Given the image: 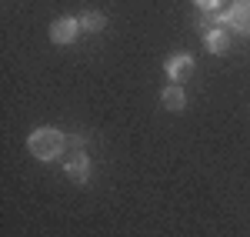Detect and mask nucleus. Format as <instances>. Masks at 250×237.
I'll use <instances>...</instances> for the list:
<instances>
[{"label": "nucleus", "instance_id": "obj_1", "mask_svg": "<svg viewBox=\"0 0 250 237\" xmlns=\"http://www.w3.org/2000/svg\"><path fill=\"white\" fill-rule=\"evenodd\" d=\"M67 144H70V137L63 130H57V127H37L27 137V151H30V157L47 164V160H57L67 151Z\"/></svg>", "mask_w": 250, "mask_h": 237}, {"label": "nucleus", "instance_id": "obj_2", "mask_svg": "<svg viewBox=\"0 0 250 237\" xmlns=\"http://www.w3.org/2000/svg\"><path fill=\"white\" fill-rule=\"evenodd\" d=\"M220 20H224V27H230L237 34L250 37V0H233L230 7L220 14Z\"/></svg>", "mask_w": 250, "mask_h": 237}, {"label": "nucleus", "instance_id": "obj_3", "mask_svg": "<svg viewBox=\"0 0 250 237\" xmlns=\"http://www.w3.org/2000/svg\"><path fill=\"white\" fill-rule=\"evenodd\" d=\"M63 174L74 180V184H87V180H90V157H87L83 147H77L70 157L63 160Z\"/></svg>", "mask_w": 250, "mask_h": 237}, {"label": "nucleus", "instance_id": "obj_4", "mask_svg": "<svg viewBox=\"0 0 250 237\" xmlns=\"http://www.w3.org/2000/svg\"><path fill=\"white\" fill-rule=\"evenodd\" d=\"M80 34V20L77 17H57L50 23V40L60 43V47H67V43H74Z\"/></svg>", "mask_w": 250, "mask_h": 237}, {"label": "nucleus", "instance_id": "obj_5", "mask_svg": "<svg viewBox=\"0 0 250 237\" xmlns=\"http://www.w3.org/2000/svg\"><path fill=\"white\" fill-rule=\"evenodd\" d=\"M164 70H167V77H170L173 84H184V80H190V74H193V57L190 54H173V57L164 64Z\"/></svg>", "mask_w": 250, "mask_h": 237}, {"label": "nucleus", "instance_id": "obj_6", "mask_svg": "<svg viewBox=\"0 0 250 237\" xmlns=\"http://www.w3.org/2000/svg\"><path fill=\"white\" fill-rule=\"evenodd\" d=\"M204 47H207V54H227L230 50V27H213L210 34H204Z\"/></svg>", "mask_w": 250, "mask_h": 237}, {"label": "nucleus", "instance_id": "obj_7", "mask_svg": "<svg viewBox=\"0 0 250 237\" xmlns=\"http://www.w3.org/2000/svg\"><path fill=\"white\" fill-rule=\"evenodd\" d=\"M160 104H164V110H170V114H180V110L187 107V94H184V87H180V84H170V87H164V94H160Z\"/></svg>", "mask_w": 250, "mask_h": 237}, {"label": "nucleus", "instance_id": "obj_8", "mask_svg": "<svg viewBox=\"0 0 250 237\" xmlns=\"http://www.w3.org/2000/svg\"><path fill=\"white\" fill-rule=\"evenodd\" d=\"M77 20H80V30H87V34H100V30L107 27V17H104L100 10H83Z\"/></svg>", "mask_w": 250, "mask_h": 237}, {"label": "nucleus", "instance_id": "obj_9", "mask_svg": "<svg viewBox=\"0 0 250 237\" xmlns=\"http://www.w3.org/2000/svg\"><path fill=\"white\" fill-rule=\"evenodd\" d=\"M220 23H224L220 14H204V17L197 20V30H200V34H210L213 27H220Z\"/></svg>", "mask_w": 250, "mask_h": 237}, {"label": "nucleus", "instance_id": "obj_10", "mask_svg": "<svg viewBox=\"0 0 250 237\" xmlns=\"http://www.w3.org/2000/svg\"><path fill=\"white\" fill-rule=\"evenodd\" d=\"M220 3H224V0H193V7H197V10H204V14L220 10Z\"/></svg>", "mask_w": 250, "mask_h": 237}]
</instances>
